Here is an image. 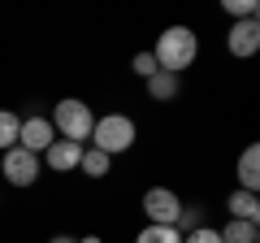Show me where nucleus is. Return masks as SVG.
I'll return each mask as SVG.
<instances>
[{
    "instance_id": "11",
    "label": "nucleus",
    "mask_w": 260,
    "mask_h": 243,
    "mask_svg": "<svg viewBox=\"0 0 260 243\" xmlns=\"http://www.w3.org/2000/svg\"><path fill=\"white\" fill-rule=\"evenodd\" d=\"M217 234H221V243H260L256 222H234V217H230V222H225Z\"/></svg>"
},
{
    "instance_id": "1",
    "label": "nucleus",
    "mask_w": 260,
    "mask_h": 243,
    "mask_svg": "<svg viewBox=\"0 0 260 243\" xmlns=\"http://www.w3.org/2000/svg\"><path fill=\"white\" fill-rule=\"evenodd\" d=\"M195 52H200V39H195V31H186V26H169L165 35L156 39V48H152L156 70H165V74L186 70V66L195 61Z\"/></svg>"
},
{
    "instance_id": "10",
    "label": "nucleus",
    "mask_w": 260,
    "mask_h": 243,
    "mask_svg": "<svg viewBox=\"0 0 260 243\" xmlns=\"http://www.w3.org/2000/svg\"><path fill=\"white\" fill-rule=\"evenodd\" d=\"M239 183H243V191H256L260 187V148H256V143H247L243 157H239Z\"/></svg>"
},
{
    "instance_id": "8",
    "label": "nucleus",
    "mask_w": 260,
    "mask_h": 243,
    "mask_svg": "<svg viewBox=\"0 0 260 243\" xmlns=\"http://www.w3.org/2000/svg\"><path fill=\"white\" fill-rule=\"evenodd\" d=\"M44 157H48V165L61 174V169H78V161H83V143H74V139H52L44 148Z\"/></svg>"
},
{
    "instance_id": "7",
    "label": "nucleus",
    "mask_w": 260,
    "mask_h": 243,
    "mask_svg": "<svg viewBox=\"0 0 260 243\" xmlns=\"http://www.w3.org/2000/svg\"><path fill=\"white\" fill-rule=\"evenodd\" d=\"M225 48H230L234 56H251L260 48V26H256V18H247V22H234L230 26V39H225Z\"/></svg>"
},
{
    "instance_id": "5",
    "label": "nucleus",
    "mask_w": 260,
    "mask_h": 243,
    "mask_svg": "<svg viewBox=\"0 0 260 243\" xmlns=\"http://www.w3.org/2000/svg\"><path fill=\"white\" fill-rule=\"evenodd\" d=\"M0 169H5V178H9L13 187H30V183L39 178V157L18 143V148L5 152V165H0Z\"/></svg>"
},
{
    "instance_id": "2",
    "label": "nucleus",
    "mask_w": 260,
    "mask_h": 243,
    "mask_svg": "<svg viewBox=\"0 0 260 243\" xmlns=\"http://www.w3.org/2000/svg\"><path fill=\"white\" fill-rule=\"evenodd\" d=\"M48 122H52V131H61V139H74V143L91 139V126H95L91 109H87L83 100H61Z\"/></svg>"
},
{
    "instance_id": "9",
    "label": "nucleus",
    "mask_w": 260,
    "mask_h": 243,
    "mask_svg": "<svg viewBox=\"0 0 260 243\" xmlns=\"http://www.w3.org/2000/svg\"><path fill=\"white\" fill-rule=\"evenodd\" d=\"M225 208H230L234 222H256V217H260V200H256V191H230Z\"/></svg>"
},
{
    "instance_id": "3",
    "label": "nucleus",
    "mask_w": 260,
    "mask_h": 243,
    "mask_svg": "<svg viewBox=\"0 0 260 243\" xmlns=\"http://www.w3.org/2000/svg\"><path fill=\"white\" fill-rule=\"evenodd\" d=\"M91 135H95V148H100L104 157H113V152H126L130 143H135V122H130L126 113H104L91 126Z\"/></svg>"
},
{
    "instance_id": "14",
    "label": "nucleus",
    "mask_w": 260,
    "mask_h": 243,
    "mask_svg": "<svg viewBox=\"0 0 260 243\" xmlns=\"http://www.w3.org/2000/svg\"><path fill=\"white\" fill-rule=\"evenodd\" d=\"M109 161H113V157H104L100 148H83L78 169H83V174H91V178H104V174H109Z\"/></svg>"
},
{
    "instance_id": "13",
    "label": "nucleus",
    "mask_w": 260,
    "mask_h": 243,
    "mask_svg": "<svg viewBox=\"0 0 260 243\" xmlns=\"http://www.w3.org/2000/svg\"><path fill=\"white\" fill-rule=\"evenodd\" d=\"M18 131H22V117L9 109H0V152L18 148Z\"/></svg>"
},
{
    "instance_id": "17",
    "label": "nucleus",
    "mask_w": 260,
    "mask_h": 243,
    "mask_svg": "<svg viewBox=\"0 0 260 243\" xmlns=\"http://www.w3.org/2000/svg\"><path fill=\"white\" fill-rule=\"evenodd\" d=\"M130 66H135V74L148 83V78L156 74V56H152V52H135V61H130Z\"/></svg>"
},
{
    "instance_id": "4",
    "label": "nucleus",
    "mask_w": 260,
    "mask_h": 243,
    "mask_svg": "<svg viewBox=\"0 0 260 243\" xmlns=\"http://www.w3.org/2000/svg\"><path fill=\"white\" fill-rule=\"evenodd\" d=\"M143 213L152 217V226H174L178 213H182V200L169 187H152V191H143Z\"/></svg>"
},
{
    "instance_id": "16",
    "label": "nucleus",
    "mask_w": 260,
    "mask_h": 243,
    "mask_svg": "<svg viewBox=\"0 0 260 243\" xmlns=\"http://www.w3.org/2000/svg\"><path fill=\"white\" fill-rule=\"evenodd\" d=\"M221 9L230 13V18H243V22H247V18H256V0H225Z\"/></svg>"
},
{
    "instance_id": "12",
    "label": "nucleus",
    "mask_w": 260,
    "mask_h": 243,
    "mask_svg": "<svg viewBox=\"0 0 260 243\" xmlns=\"http://www.w3.org/2000/svg\"><path fill=\"white\" fill-rule=\"evenodd\" d=\"M148 96H152V100H174V96H178V74L156 70V74L148 78Z\"/></svg>"
},
{
    "instance_id": "6",
    "label": "nucleus",
    "mask_w": 260,
    "mask_h": 243,
    "mask_svg": "<svg viewBox=\"0 0 260 243\" xmlns=\"http://www.w3.org/2000/svg\"><path fill=\"white\" fill-rule=\"evenodd\" d=\"M52 139H56V131H52V122H48V117H26V122H22V131H18V143H22L26 152H35V157H39Z\"/></svg>"
},
{
    "instance_id": "18",
    "label": "nucleus",
    "mask_w": 260,
    "mask_h": 243,
    "mask_svg": "<svg viewBox=\"0 0 260 243\" xmlns=\"http://www.w3.org/2000/svg\"><path fill=\"white\" fill-rule=\"evenodd\" d=\"M182 243H221V234H217L213 226H200V230H191V234H182Z\"/></svg>"
},
{
    "instance_id": "20",
    "label": "nucleus",
    "mask_w": 260,
    "mask_h": 243,
    "mask_svg": "<svg viewBox=\"0 0 260 243\" xmlns=\"http://www.w3.org/2000/svg\"><path fill=\"white\" fill-rule=\"evenodd\" d=\"M78 243H104V239H100V234H87V239H78Z\"/></svg>"
},
{
    "instance_id": "15",
    "label": "nucleus",
    "mask_w": 260,
    "mask_h": 243,
    "mask_svg": "<svg viewBox=\"0 0 260 243\" xmlns=\"http://www.w3.org/2000/svg\"><path fill=\"white\" fill-rule=\"evenodd\" d=\"M135 243H182V234H178L174 226H148V230H139Z\"/></svg>"
},
{
    "instance_id": "19",
    "label": "nucleus",
    "mask_w": 260,
    "mask_h": 243,
    "mask_svg": "<svg viewBox=\"0 0 260 243\" xmlns=\"http://www.w3.org/2000/svg\"><path fill=\"white\" fill-rule=\"evenodd\" d=\"M48 243H78V239H70V234H56V239H48Z\"/></svg>"
}]
</instances>
